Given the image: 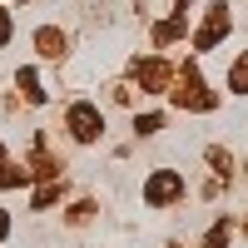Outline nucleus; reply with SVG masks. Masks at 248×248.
I'll return each mask as SVG.
<instances>
[{"instance_id":"3","label":"nucleus","mask_w":248,"mask_h":248,"mask_svg":"<svg viewBox=\"0 0 248 248\" xmlns=\"http://www.w3.org/2000/svg\"><path fill=\"white\" fill-rule=\"evenodd\" d=\"M5 35H10V25H5V15H0V40H5Z\"/></svg>"},{"instance_id":"4","label":"nucleus","mask_w":248,"mask_h":248,"mask_svg":"<svg viewBox=\"0 0 248 248\" xmlns=\"http://www.w3.org/2000/svg\"><path fill=\"white\" fill-rule=\"evenodd\" d=\"M0 238H5V214H0Z\"/></svg>"},{"instance_id":"2","label":"nucleus","mask_w":248,"mask_h":248,"mask_svg":"<svg viewBox=\"0 0 248 248\" xmlns=\"http://www.w3.org/2000/svg\"><path fill=\"white\" fill-rule=\"evenodd\" d=\"M144 194H149V203H164V199L179 194V179H174V174H159V179H149V189H144Z\"/></svg>"},{"instance_id":"1","label":"nucleus","mask_w":248,"mask_h":248,"mask_svg":"<svg viewBox=\"0 0 248 248\" xmlns=\"http://www.w3.org/2000/svg\"><path fill=\"white\" fill-rule=\"evenodd\" d=\"M70 129H75V139H94L99 134V114L90 105H75L70 109Z\"/></svg>"}]
</instances>
